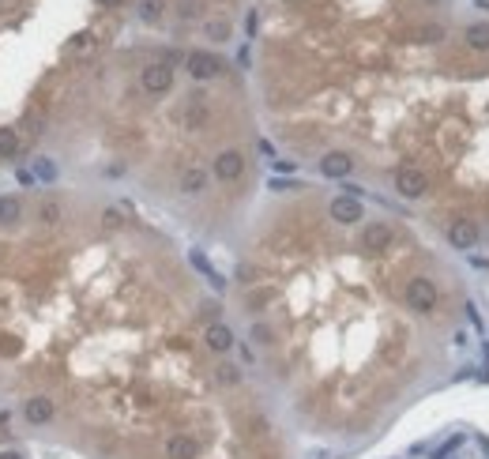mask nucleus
<instances>
[{"label":"nucleus","instance_id":"f257e3e1","mask_svg":"<svg viewBox=\"0 0 489 459\" xmlns=\"http://www.w3.org/2000/svg\"><path fill=\"white\" fill-rule=\"evenodd\" d=\"M140 83H143V91H147V94H166L173 87V68L166 61H155V64L143 68Z\"/></svg>","mask_w":489,"mask_h":459},{"label":"nucleus","instance_id":"f03ea898","mask_svg":"<svg viewBox=\"0 0 489 459\" xmlns=\"http://www.w3.org/2000/svg\"><path fill=\"white\" fill-rule=\"evenodd\" d=\"M406 301H411L414 312H433V309H437V286H433L429 279H411V286H406Z\"/></svg>","mask_w":489,"mask_h":459},{"label":"nucleus","instance_id":"7ed1b4c3","mask_svg":"<svg viewBox=\"0 0 489 459\" xmlns=\"http://www.w3.org/2000/svg\"><path fill=\"white\" fill-rule=\"evenodd\" d=\"M395 189H399V196L418 200V196H426L429 181H426V173H422V170H414V166H403V170L395 173Z\"/></svg>","mask_w":489,"mask_h":459},{"label":"nucleus","instance_id":"20e7f679","mask_svg":"<svg viewBox=\"0 0 489 459\" xmlns=\"http://www.w3.org/2000/svg\"><path fill=\"white\" fill-rule=\"evenodd\" d=\"M184 64H188V76L192 79H211V76H219V72H222V61L215 57V53H204V50L188 53Z\"/></svg>","mask_w":489,"mask_h":459},{"label":"nucleus","instance_id":"39448f33","mask_svg":"<svg viewBox=\"0 0 489 459\" xmlns=\"http://www.w3.org/2000/svg\"><path fill=\"white\" fill-rule=\"evenodd\" d=\"M241 173H245V155L241 151H222V155L215 158V177H219V181H237Z\"/></svg>","mask_w":489,"mask_h":459},{"label":"nucleus","instance_id":"423d86ee","mask_svg":"<svg viewBox=\"0 0 489 459\" xmlns=\"http://www.w3.org/2000/svg\"><path fill=\"white\" fill-rule=\"evenodd\" d=\"M350 170H354V158L347 155V151H327L324 158H320V173L324 177H335V181H343Z\"/></svg>","mask_w":489,"mask_h":459},{"label":"nucleus","instance_id":"0eeeda50","mask_svg":"<svg viewBox=\"0 0 489 459\" xmlns=\"http://www.w3.org/2000/svg\"><path fill=\"white\" fill-rule=\"evenodd\" d=\"M448 241H452V248H475V241H478L475 219H455L448 226Z\"/></svg>","mask_w":489,"mask_h":459},{"label":"nucleus","instance_id":"6e6552de","mask_svg":"<svg viewBox=\"0 0 489 459\" xmlns=\"http://www.w3.org/2000/svg\"><path fill=\"white\" fill-rule=\"evenodd\" d=\"M332 219L343 222V226H350V222L362 219V204H358V196H335L332 200Z\"/></svg>","mask_w":489,"mask_h":459},{"label":"nucleus","instance_id":"1a4fd4ad","mask_svg":"<svg viewBox=\"0 0 489 459\" xmlns=\"http://www.w3.org/2000/svg\"><path fill=\"white\" fill-rule=\"evenodd\" d=\"M199 456V445L188 437V433H173L166 440V459H196Z\"/></svg>","mask_w":489,"mask_h":459},{"label":"nucleus","instance_id":"9d476101","mask_svg":"<svg viewBox=\"0 0 489 459\" xmlns=\"http://www.w3.org/2000/svg\"><path fill=\"white\" fill-rule=\"evenodd\" d=\"M362 245L369 248V253H384V248L391 245V226H388V222H373V226H365Z\"/></svg>","mask_w":489,"mask_h":459},{"label":"nucleus","instance_id":"9b49d317","mask_svg":"<svg viewBox=\"0 0 489 459\" xmlns=\"http://www.w3.org/2000/svg\"><path fill=\"white\" fill-rule=\"evenodd\" d=\"M204 343L211 346L215 354H226V350H234V332H230L226 324H207Z\"/></svg>","mask_w":489,"mask_h":459},{"label":"nucleus","instance_id":"f8f14e48","mask_svg":"<svg viewBox=\"0 0 489 459\" xmlns=\"http://www.w3.org/2000/svg\"><path fill=\"white\" fill-rule=\"evenodd\" d=\"M23 414H27V422L30 425H45L53 418V399H45V396H30L27 399V407H23Z\"/></svg>","mask_w":489,"mask_h":459},{"label":"nucleus","instance_id":"ddd939ff","mask_svg":"<svg viewBox=\"0 0 489 459\" xmlns=\"http://www.w3.org/2000/svg\"><path fill=\"white\" fill-rule=\"evenodd\" d=\"M207 189V170L204 166H188V170L181 173V192L184 196H196V192Z\"/></svg>","mask_w":489,"mask_h":459},{"label":"nucleus","instance_id":"4468645a","mask_svg":"<svg viewBox=\"0 0 489 459\" xmlns=\"http://www.w3.org/2000/svg\"><path fill=\"white\" fill-rule=\"evenodd\" d=\"M38 219L45 222V226H57V222L64 219V207H61V200H42V207H38Z\"/></svg>","mask_w":489,"mask_h":459},{"label":"nucleus","instance_id":"2eb2a0df","mask_svg":"<svg viewBox=\"0 0 489 459\" xmlns=\"http://www.w3.org/2000/svg\"><path fill=\"white\" fill-rule=\"evenodd\" d=\"M188 260H192V264H196V268H199V271H204V275H207V283H211L215 290H222V286H226V279H222V275H219V271H215V268H211V264H207V256H204V253H192V256H188Z\"/></svg>","mask_w":489,"mask_h":459},{"label":"nucleus","instance_id":"dca6fc26","mask_svg":"<svg viewBox=\"0 0 489 459\" xmlns=\"http://www.w3.org/2000/svg\"><path fill=\"white\" fill-rule=\"evenodd\" d=\"M19 200L15 196H0V226H12V222H19Z\"/></svg>","mask_w":489,"mask_h":459},{"label":"nucleus","instance_id":"f3484780","mask_svg":"<svg viewBox=\"0 0 489 459\" xmlns=\"http://www.w3.org/2000/svg\"><path fill=\"white\" fill-rule=\"evenodd\" d=\"M467 45H470V50H489V23H475V27H467Z\"/></svg>","mask_w":489,"mask_h":459},{"label":"nucleus","instance_id":"a211bd4d","mask_svg":"<svg viewBox=\"0 0 489 459\" xmlns=\"http://www.w3.org/2000/svg\"><path fill=\"white\" fill-rule=\"evenodd\" d=\"M19 155V136L15 128H0V158H15Z\"/></svg>","mask_w":489,"mask_h":459},{"label":"nucleus","instance_id":"6ab92c4d","mask_svg":"<svg viewBox=\"0 0 489 459\" xmlns=\"http://www.w3.org/2000/svg\"><path fill=\"white\" fill-rule=\"evenodd\" d=\"M162 0H143V4H140V19L143 23H158V19H162Z\"/></svg>","mask_w":489,"mask_h":459},{"label":"nucleus","instance_id":"aec40b11","mask_svg":"<svg viewBox=\"0 0 489 459\" xmlns=\"http://www.w3.org/2000/svg\"><path fill=\"white\" fill-rule=\"evenodd\" d=\"M207 38H215V42H222V38H230V27L222 19H211L207 23Z\"/></svg>","mask_w":489,"mask_h":459},{"label":"nucleus","instance_id":"412c9836","mask_svg":"<svg viewBox=\"0 0 489 459\" xmlns=\"http://www.w3.org/2000/svg\"><path fill=\"white\" fill-rule=\"evenodd\" d=\"M219 381L222 384H237V381H241V369H237V365H219Z\"/></svg>","mask_w":489,"mask_h":459},{"label":"nucleus","instance_id":"4be33fe9","mask_svg":"<svg viewBox=\"0 0 489 459\" xmlns=\"http://www.w3.org/2000/svg\"><path fill=\"white\" fill-rule=\"evenodd\" d=\"M440 38H444V27H437V23L422 27V42H440Z\"/></svg>","mask_w":489,"mask_h":459},{"label":"nucleus","instance_id":"5701e85b","mask_svg":"<svg viewBox=\"0 0 489 459\" xmlns=\"http://www.w3.org/2000/svg\"><path fill=\"white\" fill-rule=\"evenodd\" d=\"M102 219H106V226H109V230H117V226H121V222H124V219H121V211H117V207H109V211L102 215Z\"/></svg>","mask_w":489,"mask_h":459},{"label":"nucleus","instance_id":"b1692460","mask_svg":"<svg viewBox=\"0 0 489 459\" xmlns=\"http://www.w3.org/2000/svg\"><path fill=\"white\" fill-rule=\"evenodd\" d=\"M252 339H256V343H271V328H268V324H256V328H252Z\"/></svg>","mask_w":489,"mask_h":459},{"label":"nucleus","instance_id":"393cba45","mask_svg":"<svg viewBox=\"0 0 489 459\" xmlns=\"http://www.w3.org/2000/svg\"><path fill=\"white\" fill-rule=\"evenodd\" d=\"M38 173H42L45 181H50V177H53V166H50V162H38Z\"/></svg>","mask_w":489,"mask_h":459},{"label":"nucleus","instance_id":"a878e982","mask_svg":"<svg viewBox=\"0 0 489 459\" xmlns=\"http://www.w3.org/2000/svg\"><path fill=\"white\" fill-rule=\"evenodd\" d=\"M0 459H23L19 452H4V456H0Z\"/></svg>","mask_w":489,"mask_h":459},{"label":"nucleus","instance_id":"bb28decb","mask_svg":"<svg viewBox=\"0 0 489 459\" xmlns=\"http://www.w3.org/2000/svg\"><path fill=\"white\" fill-rule=\"evenodd\" d=\"M98 4H102V8H109V4H117V0H98Z\"/></svg>","mask_w":489,"mask_h":459}]
</instances>
